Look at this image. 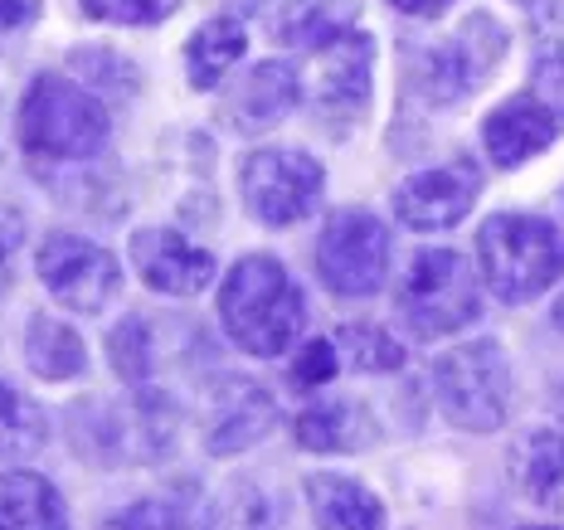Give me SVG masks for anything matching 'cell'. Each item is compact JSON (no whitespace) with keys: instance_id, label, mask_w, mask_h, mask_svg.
Segmentation results:
<instances>
[{"instance_id":"cell-23","label":"cell","mask_w":564,"mask_h":530,"mask_svg":"<svg viewBox=\"0 0 564 530\" xmlns=\"http://www.w3.org/2000/svg\"><path fill=\"white\" fill-rule=\"evenodd\" d=\"M98 530H209V516L185 497H147V501L122 506Z\"/></svg>"},{"instance_id":"cell-29","label":"cell","mask_w":564,"mask_h":530,"mask_svg":"<svg viewBox=\"0 0 564 530\" xmlns=\"http://www.w3.org/2000/svg\"><path fill=\"white\" fill-rule=\"evenodd\" d=\"M531 93H540V98H545L550 108L564 117V58H560V54H550V58H540V64H535Z\"/></svg>"},{"instance_id":"cell-2","label":"cell","mask_w":564,"mask_h":530,"mask_svg":"<svg viewBox=\"0 0 564 530\" xmlns=\"http://www.w3.org/2000/svg\"><path fill=\"white\" fill-rule=\"evenodd\" d=\"M481 278L497 302H531L564 278V234L540 215H497L477 234Z\"/></svg>"},{"instance_id":"cell-4","label":"cell","mask_w":564,"mask_h":530,"mask_svg":"<svg viewBox=\"0 0 564 530\" xmlns=\"http://www.w3.org/2000/svg\"><path fill=\"white\" fill-rule=\"evenodd\" d=\"M433 390L448 423L467 433H497L511 409V365L497 340H473L433 365Z\"/></svg>"},{"instance_id":"cell-26","label":"cell","mask_w":564,"mask_h":530,"mask_svg":"<svg viewBox=\"0 0 564 530\" xmlns=\"http://www.w3.org/2000/svg\"><path fill=\"white\" fill-rule=\"evenodd\" d=\"M108 356H112V370L122 375L127 385H147L151 375H156V350H151V322L147 316H127V322L112 326Z\"/></svg>"},{"instance_id":"cell-21","label":"cell","mask_w":564,"mask_h":530,"mask_svg":"<svg viewBox=\"0 0 564 530\" xmlns=\"http://www.w3.org/2000/svg\"><path fill=\"white\" fill-rule=\"evenodd\" d=\"M25 360L30 370L40 375V380H78V375L88 370V350H84V336L74 332L68 322H58V316L40 312L30 316L25 326Z\"/></svg>"},{"instance_id":"cell-24","label":"cell","mask_w":564,"mask_h":530,"mask_svg":"<svg viewBox=\"0 0 564 530\" xmlns=\"http://www.w3.org/2000/svg\"><path fill=\"white\" fill-rule=\"evenodd\" d=\"M50 439V419L30 394L0 380V453H40Z\"/></svg>"},{"instance_id":"cell-18","label":"cell","mask_w":564,"mask_h":530,"mask_svg":"<svg viewBox=\"0 0 564 530\" xmlns=\"http://www.w3.org/2000/svg\"><path fill=\"white\" fill-rule=\"evenodd\" d=\"M511 482L525 501L564 506V439L555 429H531L511 447Z\"/></svg>"},{"instance_id":"cell-31","label":"cell","mask_w":564,"mask_h":530,"mask_svg":"<svg viewBox=\"0 0 564 530\" xmlns=\"http://www.w3.org/2000/svg\"><path fill=\"white\" fill-rule=\"evenodd\" d=\"M34 10H40V0H0V34L34 20Z\"/></svg>"},{"instance_id":"cell-8","label":"cell","mask_w":564,"mask_h":530,"mask_svg":"<svg viewBox=\"0 0 564 530\" xmlns=\"http://www.w3.org/2000/svg\"><path fill=\"white\" fill-rule=\"evenodd\" d=\"M34 273H40V282L50 288L58 307L78 316H98L122 292L117 258L102 244L78 239V234H50L40 244V253H34Z\"/></svg>"},{"instance_id":"cell-32","label":"cell","mask_w":564,"mask_h":530,"mask_svg":"<svg viewBox=\"0 0 564 530\" xmlns=\"http://www.w3.org/2000/svg\"><path fill=\"white\" fill-rule=\"evenodd\" d=\"M394 10H404V15H419V20H433V15H443V10L453 6V0H390Z\"/></svg>"},{"instance_id":"cell-13","label":"cell","mask_w":564,"mask_h":530,"mask_svg":"<svg viewBox=\"0 0 564 530\" xmlns=\"http://www.w3.org/2000/svg\"><path fill=\"white\" fill-rule=\"evenodd\" d=\"M132 263L141 282L161 298H199L215 278V258L195 249L185 234L175 229H141L132 239Z\"/></svg>"},{"instance_id":"cell-5","label":"cell","mask_w":564,"mask_h":530,"mask_svg":"<svg viewBox=\"0 0 564 530\" xmlns=\"http://www.w3.org/2000/svg\"><path fill=\"white\" fill-rule=\"evenodd\" d=\"M481 298L477 278L467 273V258L453 249H429L414 258L404 288H399V316L419 340L453 336L457 326L477 322Z\"/></svg>"},{"instance_id":"cell-10","label":"cell","mask_w":564,"mask_h":530,"mask_svg":"<svg viewBox=\"0 0 564 530\" xmlns=\"http://www.w3.org/2000/svg\"><path fill=\"white\" fill-rule=\"evenodd\" d=\"M507 50V34H501L491 20H467V30L457 40H443L433 44L429 54L419 58V88L423 98L433 102H457L477 88V78L487 74L491 64Z\"/></svg>"},{"instance_id":"cell-1","label":"cell","mask_w":564,"mask_h":530,"mask_svg":"<svg viewBox=\"0 0 564 530\" xmlns=\"http://www.w3.org/2000/svg\"><path fill=\"white\" fill-rule=\"evenodd\" d=\"M219 322L225 336L249 356H288L292 340L302 336L307 322V298L297 292V282L288 278V268L268 253H249L229 268L225 288H219Z\"/></svg>"},{"instance_id":"cell-14","label":"cell","mask_w":564,"mask_h":530,"mask_svg":"<svg viewBox=\"0 0 564 530\" xmlns=\"http://www.w3.org/2000/svg\"><path fill=\"white\" fill-rule=\"evenodd\" d=\"M560 127H564V117L540 93H521V98H507L481 122V147H487V156L497 166L511 171L521 161H531L535 151H545L560 137Z\"/></svg>"},{"instance_id":"cell-35","label":"cell","mask_w":564,"mask_h":530,"mask_svg":"<svg viewBox=\"0 0 564 530\" xmlns=\"http://www.w3.org/2000/svg\"><path fill=\"white\" fill-rule=\"evenodd\" d=\"M516 6H535V0H516Z\"/></svg>"},{"instance_id":"cell-34","label":"cell","mask_w":564,"mask_h":530,"mask_svg":"<svg viewBox=\"0 0 564 530\" xmlns=\"http://www.w3.org/2000/svg\"><path fill=\"white\" fill-rule=\"evenodd\" d=\"M525 530H555V526H525Z\"/></svg>"},{"instance_id":"cell-27","label":"cell","mask_w":564,"mask_h":530,"mask_svg":"<svg viewBox=\"0 0 564 530\" xmlns=\"http://www.w3.org/2000/svg\"><path fill=\"white\" fill-rule=\"evenodd\" d=\"M88 20H108V25H161L175 10V0H78Z\"/></svg>"},{"instance_id":"cell-6","label":"cell","mask_w":564,"mask_h":530,"mask_svg":"<svg viewBox=\"0 0 564 530\" xmlns=\"http://www.w3.org/2000/svg\"><path fill=\"white\" fill-rule=\"evenodd\" d=\"M322 185H326L322 166L307 151H292V147L249 151L239 166V191L249 199V215L258 224H273V229L307 219L316 199H322Z\"/></svg>"},{"instance_id":"cell-19","label":"cell","mask_w":564,"mask_h":530,"mask_svg":"<svg viewBox=\"0 0 564 530\" xmlns=\"http://www.w3.org/2000/svg\"><path fill=\"white\" fill-rule=\"evenodd\" d=\"M243 50H249V30H243L239 15L205 20V25L191 34V44H185V68H191V84L199 93L219 88V78L239 64Z\"/></svg>"},{"instance_id":"cell-9","label":"cell","mask_w":564,"mask_h":530,"mask_svg":"<svg viewBox=\"0 0 564 530\" xmlns=\"http://www.w3.org/2000/svg\"><path fill=\"white\" fill-rule=\"evenodd\" d=\"M370 64H375V44L360 30H336L322 44H312V74L307 93L322 117H340L350 122L360 108L370 102Z\"/></svg>"},{"instance_id":"cell-17","label":"cell","mask_w":564,"mask_h":530,"mask_svg":"<svg viewBox=\"0 0 564 530\" xmlns=\"http://www.w3.org/2000/svg\"><path fill=\"white\" fill-rule=\"evenodd\" d=\"M302 491L322 530H384V501L360 482L340 473H312Z\"/></svg>"},{"instance_id":"cell-28","label":"cell","mask_w":564,"mask_h":530,"mask_svg":"<svg viewBox=\"0 0 564 530\" xmlns=\"http://www.w3.org/2000/svg\"><path fill=\"white\" fill-rule=\"evenodd\" d=\"M332 375H340L336 340H307V346H302V356H297V365H292V385H297V390H322Z\"/></svg>"},{"instance_id":"cell-33","label":"cell","mask_w":564,"mask_h":530,"mask_svg":"<svg viewBox=\"0 0 564 530\" xmlns=\"http://www.w3.org/2000/svg\"><path fill=\"white\" fill-rule=\"evenodd\" d=\"M555 326H560V332H564V298L555 302Z\"/></svg>"},{"instance_id":"cell-7","label":"cell","mask_w":564,"mask_h":530,"mask_svg":"<svg viewBox=\"0 0 564 530\" xmlns=\"http://www.w3.org/2000/svg\"><path fill=\"white\" fill-rule=\"evenodd\" d=\"M316 273L340 298H370L390 273V229L370 209H340L316 239Z\"/></svg>"},{"instance_id":"cell-11","label":"cell","mask_w":564,"mask_h":530,"mask_svg":"<svg viewBox=\"0 0 564 530\" xmlns=\"http://www.w3.org/2000/svg\"><path fill=\"white\" fill-rule=\"evenodd\" d=\"M481 191V175L473 161H448V166H433V171H414L394 185V215L409 229H453L457 219L473 209V199Z\"/></svg>"},{"instance_id":"cell-20","label":"cell","mask_w":564,"mask_h":530,"mask_svg":"<svg viewBox=\"0 0 564 530\" xmlns=\"http://www.w3.org/2000/svg\"><path fill=\"white\" fill-rule=\"evenodd\" d=\"M0 530H68V511L40 473H0Z\"/></svg>"},{"instance_id":"cell-30","label":"cell","mask_w":564,"mask_h":530,"mask_svg":"<svg viewBox=\"0 0 564 530\" xmlns=\"http://www.w3.org/2000/svg\"><path fill=\"white\" fill-rule=\"evenodd\" d=\"M20 239H25L20 215L0 209V292H6V282H10V263H15V253H20Z\"/></svg>"},{"instance_id":"cell-15","label":"cell","mask_w":564,"mask_h":530,"mask_svg":"<svg viewBox=\"0 0 564 530\" xmlns=\"http://www.w3.org/2000/svg\"><path fill=\"white\" fill-rule=\"evenodd\" d=\"M302 102V78L292 64H258L229 88L225 112L239 132H268Z\"/></svg>"},{"instance_id":"cell-12","label":"cell","mask_w":564,"mask_h":530,"mask_svg":"<svg viewBox=\"0 0 564 530\" xmlns=\"http://www.w3.org/2000/svg\"><path fill=\"white\" fill-rule=\"evenodd\" d=\"M273 429H278V399L268 394L258 380L225 375V380L209 390V404H205V447L215 457L243 453V447L263 443Z\"/></svg>"},{"instance_id":"cell-25","label":"cell","mask_w":564,"mask_h":530,"mask_svg":"<svg viewBox=\"0 0 564 530\" xmlns=\"http://www.w3.org/2000/svg\"><path fill=\"white\" fill-rule=\"evenodd\" d=\"M336 356H340V370L380 375V370H399L404 365V346L394 336H384L380 326H340Z\"/></svg>"},{"instance_id":"cell-16","label":"cell","mask_w":564,"mask_h":530,"mask_svg":"<svg viewBox=\"0 0 564 530\" xmlns=\"http://www.w3.org/2000/svg\"><path fill=\"white\" fill-rule=\"evenodd\" d=\"M292 439L307 453H360L375 443V419L350 399H316L292 419Z\"/></svg>"},{"instance_id":"cell-22","label":"cell","mask_w":564,"mask_h":530,"mask_svg":"<svg viewBox=\"0 0 564 530\" xmlns=\"http://www.w3.org/2000/svg\"><path fill=\"white\" fill-rule=\"evenodd\" d=\"M350 20H356V0H292L273 20V34L282 44H322Z\"/></svg>"},{"instance_id":"cell-3","label":"cell","mask_w":564,"mask_h":530,"mask_svg":"<svg viewBox=\"0 0 564 530\" xmlns=\"http://www.w3.org/2000/svg\"><path fill=\"white\" fill-rule=\"evenodd\" d=\"M20 147L34 161H88L108 147V108L58 74H40L20 98Z\"/></svg>"}]
</instances>
